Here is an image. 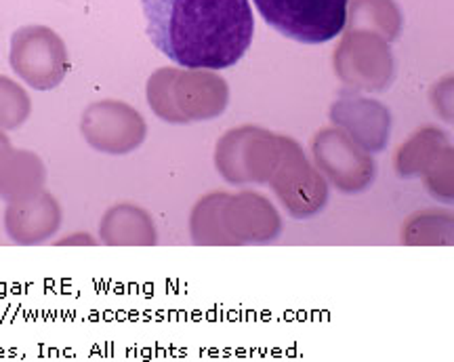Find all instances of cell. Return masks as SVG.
I'll use <instances>...</instances> for the list:
<instances>
[{"instance_id": "6da1fadb", "label": "cell", "mask_w": 454, "mask_h": 362, "mask_svg": "<svg viewBox=\"0 0 454 362\" xmlns=\"http://www.w3.org/2000/svg\"><path fill=\"white\" fill-rule=\"evenodd\" d=\"M147 36L187 70H225L253 43L251 0H141Z\"/></svg>"}, {"instance_id": "7a4b0ae2", "label": "cell", "mask_w": 454, "mask_h": 362, "mask_svg": "<svg viewBox=\"0 0 454 362\" xmlns=\"http://www.w3.org/2000/svg\"><path fill=\"white\" fill-rule=\"evenodd\" d=\"M265 24L303 44L337 38L348 24L349 0H253Z\"/></svg>"}, {"instance_id": "3957f363", "label": "cell", "mask_w": 454, "mask_h": 362, "mask_svg": "<svg viewBox=\"0 0 454 362\" xmlns=\"http://www.w3.org/2000/svg\"><path fill=\"white\" fill-rule=\"evenodd\" d=\"M11 66L34 89H53L66 75L64 43L49 28H21L11 38Z\"/></svg>"}, {"instance_id": "277c9868", "label": "cell", "mask_w": 454, "mask_h": 362, "mask_svg": "<svg viewBox=\"0 0 454 362\" xmlns=\"http://www.w3.org/2000/svg\"><path fill=\"white\" fill-rule=\"evenodd\" d=\"M27 114V98L26 93L11 83L9 78L0 76V124L4 127H15L24 121Z\"/></svg>"}]
</instances>
